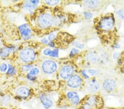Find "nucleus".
<instances>
[{
	"label": "nucleus",
	"mask_w": 124,
	"mask_h": 109,
	"mask_svg": "<svg viewBox=\"0 0 124 109\" xmlns=\"http://www.w3.org/2000/svg\"><path fill=\"white\" fill-rule=\"evenodd\" d=\"M33 68V66L31 65H27V66H24L22 67V70L25 72H30V71Z\"/></svg>",
	"instance_id": "obj_20"
},
{
	"label": "nucleus",
	"mask_w": 124,
	"mask_h": 109,
	"mask_svg": "<svg viewBox=\"0 0 124 109\" xmlns=\"http://www.w3.org/2000/svg\"><path fill=\"white\" fill-rule=\"evenodd\" d=\"M39 73V69L37 67H33L28 74V78L30 79L31 80H34L35 78V76L38 74Z\"/></svg>",
	"instance_id": "obj_14"
},
{
	"label": "nucleus",
	"mask_w": 124,
	"mask_h": 109,
	"mask_svg": "<svg viewBox=\"0 0 124 109\" xmlns=\"http://www.w3.org/2000/svg\"><path fill=\"white\" fill-rule=\"evenodd\" d=\"M85 3L88 7L90 8H94L97 7L99 4V1H86Z\"/></svg>",
	"instance_id": "obj_17"
},
{
	"label": "nucleus",
	"mask_w": 124,
	"mask_h": 109,
	"mask_svg": "<svg viewBox=\"0 0 124 109\" xmlns=\"http://www.w3.org/2000/svg\"><path fill=\"white\" fill-rule=\"evenodd\" d=\"M42 68L45 73L47 74H51L56 70L57 64L55 61L47 59L43 62L42 65Z\"/></svg>",
	"instance_id": "obj_3"
},
{
	"label": "nucleus",
	"mask_w": 124,
	"mask_h": 109,
	"mask_svg": "<svg viewBox=\"0 0 124 109\" xmlns=\"http://www.w3.org/2000/svg\"><path fill=\"white\" fill-rule=\"evenodd\" d=\"M58 56H59V50H58V49H54V50H52L51 57H57Z\"/></svg>",
	"instance_id": "obj_23"
},
{
	"label": "nucleus",
	"mask_w": 124,
	"mask_h": 109,
	"mask_svg": "<svg viewBox=\"0 0 124 109\" xmlns=\"http://www.w3.org/2000/svg\"><path fill=\"white\" fill-rule=\"evenodd\" d=\"M38 23L41 28H48L54 23V19L49 14H43L39 17Z\"/></svg>",
	"instance_id": "obj_2"
},
{
	"label": "nucleus",
	"mask_w": 124,
	"mask_h": 109,
	"mask_svg": "<svg viewBox=\"0 0 124 109\" xmlns=\"http://www.w3.org/2000/svg\"><path fill=\"white\" fill-rule=\"evenodd\" d=\"M119 53H118V52L114 53V54H113L114 58L117 59V58H119Z\"/></svg>",
	"instance_id": "obj_32"
},
{
	"label": "nucleus",
	"mask_w": 124,
	"mask_h": 109,
	"mask_svg": "<svg viewBox=\"0 0 124 109\" xmlns=\"http://www.w3.org/2000/svg\"><path fill=\"white\" fill-rule=\"evenodd\" d=\"M87 59L89 62L92 63H95L98 61V57L97 55L93 52H90L88 53Z\"/></svg>",
	"instance_id": "obj_16"
},
{
	"label": "nucleus",
	"mask_w": 124,
	"mask_h": 109,
	"mask_svg": "<svg viewBox=\"0 0 124 109\" xmlns=\"http://www.w3.org/2000/svg\"><path fill=\"white\" fill-rule=\"evenodd\" d=\"M17 94L18 95V96L22 97V98H27L29 96L30 94L29 90L28 88L26 87H20L17 90Z\"/></svg>",
	"instance_id": "obj_13"
},
{
	"label": "nucleus",
	"mask_w": 124,
	"mask_h": 109,
	"mask_svg": "<svg viewBox=\"0 0 124 109\" xmlns=\"http://www.w3.org/2000/svg\"><path fill=\"white\" fill-rule=\"evenodd\" d=\"M41 41L43 42L44 44H49V40L46 39V38H43L41 39Z\"/></svg>",
	"instance_id": "obj_31"
},
{
	"label": "nucleus",
	"mask_w": 124,
	"mask_h": 109,
	"mask_svg": "<svg viewBox=\"0 0 124 109\" xmlns=\"http://www.w3.org/2000/svg\"><path fill=\"white\" fill-rule=\"evenodd\" d=\"M117 15L118 16V17L120 19H123L124 18V11L123 9H120L117 12Z\"/></svg>",
	"instance_id": "obj_21"
},
{
	"label": "nucleus",
	"mask_w": 124,
	"mask_h": 109,
	"mask_svg": "<svg viewBox=\"0 0 124 109\" xmlns=\"http://www.w3.org/2000/svg\"><path fill=\"white\" fill-rule=\"evenodd\" d=\"M59 1H57V0H55V1H53V0H51V1H46V3L47 5H51V6H54L56 5L57 3H59Z\"/></svg>",
	"instance_id": "obj_24"
},
{
	"label": "nucleus",
	"mask_w": 124,
	"mask_h": 109,
	"mask_svg": "<svg viewBox=\"0 0 124 109\" xmlns=\"http://www.w3.org/2000/svg\"><path fill=\"white\" fill-rule=\"evenodd\" d=\"M67 96L74 104L77 105L79 103V98L77 93L75 92H69L67 93Z\"/></svg>",
	"instance_id": "obj_12"
},
{
	"label": "nucleus",
	"mask_w": 124,
	"mask_h": 109,
	"mask_svg": "<svg viewBox=\"0 0 124 109\" xmlns=\"http://www.w3.org/2000/svg\"><path fill=\"white\" fill-rule=\"evenodd\" d=\"M20 57L24 62H31L35 58V53L31 49H23L20 53Z\"/></svg>",
	"instance_id": "obj_1"
},
{
	"label": "nucleus",
	"mask_w": 124,
	"mask_h": 109,
	"mask_svg": "<svg viewBox=\"0 0 124 109\" xmlns=\"http://www.w3.org/2000/svg\"><path fill=\"white\" fill-rule=\"evenodd\" d=\"M114 25V21L111 17H108L102 19L99 23V27L104 30H109L113 28Z\"/></svg>",
	"instance_id": "obj_4"
},
{
	"label": "nucleus",
	"mask_w": 124,
	"mask_h": 109,
	"mask_svg": "<svg viewBox=\"0 0 124 109\" xmlns=\"http://www.w3.org/2000/svg\"><path fill=\"white\" fill-rule=\"evenodd\" d=\"M51 53H52V50L50 49H46L45 50H44V54L45 55H46V56H51Z\"/></svg>",
	"instance_id": "obj_27"
},
{
	"label": "nucleus",
	"mask_w": 124,
	"mask_h": 109,
	"mask_svg": "<svg viewBox=\"0 0 124 109\" xmlns=\"http://www.w3.org/2000/svg\"><path fill=\"white\" fill-rule=\"evenodd\" d=\"M40 99L44 107L46 109H49L53 105V102L51 98L47 95L41 94L40 95Z\"/></svg>",
	"instance_id": "obj_9"
},
{
	"label": "nucleus",
	"mask_w": 124,
	"mask_h": 109,
	"mask_svg": "<svg viewBox=\"0 0 124 109\" xmlns=\"http://www.w3.org/2000/svg\"><path fill=\"white\" fill-rule=\"evenodd\" d=\"M13 51L12 47H3L0 50V56L2 57H7Z\"/></svg>",
	"instance_id": "obj_15"
},
{
	"label": "nucleus",
	"mask_w": 124,
	"mask_h": 109,
	"mask_svg": "<svg viewBox=\"0 0 124 109\" xmlns=\"http://www.w3.org/2000/svg\"><path fill=\"white\" fill-rule=\"evenodd\" d=\"M100 86L95 79H92L88 84V88L91 92H96L99 90Z\"/></svg>",
	"instance_id": "obj_11"
},
{
	"label": "nucleus",
	"mask_w": 124,
	"mask_h": 109,
	"mask_svg": "<svg viewBox=\"0 0 124 109\" xmlns=\"http://www.w3.org/2000/svg\"><path fill=\"white\" fill-rule=\"evenodd\" d=\"M99 100L97 97L94 96H90L85 102L82 107L83 109H94L98 105Z\"/></svg>",
	"instance_id": "obj_5"
},
{
	"label": "nucleus",
	"mask_w": 124,
	"mask_h": 109,
	"mask_svg": "<svg viewBox=\"0 0 124 109\" xmlns=\"http://www.w3.org/2000/svg\"><path fill=\"white\" fill-rule=\"evenodd\" d=\"M82 74H83V76L85 77V78H89V76H88V75L86 74V72H85V71H82Z\"/></svg>",
	"instance_id": "obj_33"
},
{
	"label": "nucleus",
	"mask_w": 124,
	"mask_h": 109,
	"mask_svg": "<svg viewBox=\"0 0 124 109\" xmlns=\"http://www.w3.org/2000/svg\"><path fill=\"white\" fill-rule=\"evenodd\" d=\"M14 72V68L12 66H8V74H12Z\"/></svg>",
	"instance_id": "obj_30"
},
{
	"label": "nucleus",
	"mask_w": 124,
	"mask_h": 109,
	"mask_svg": "<svg viewBox=\"0 0 124 109\" xmlns=\"http://www.w3.org/2000/svg\"><path fill=\"white\" fill-rule=\"evenodd\" d=\"M82 80L81 77L78 75H73L69 78L67 84L70 87L73 88H76L81 86Z\"/></svg>",
	"instance_id": "obj_6"
},
{
	"label": "nucleus",
	"mask_w": 124,
	"mask_h": 109,
	"mask_svg": "<svg viewBox=\"0 0 124 109\" xmlns=\"http://www.w3.org/2000/svg\"><path fill=\"white\" fill-rule=\"evenodd\" d=\"M78 52V50L76 49H73L70 52V56H73L74 55H76Z\"/></svg>",
	"instance_id": "obj_28"
},
{
	"label": "nucleus",
	"mask_w": 124,
	"mask_h": 109,
	"mask_svg": "<svg viewBox=\"0 0 124 109\" xmlns=\"http://www.w3.org/2000/svg\"><path fill=\"white\" fill-rule=\"evenodd\" d=\"M74 72L73 67L71 66H65L61 68L60 76L64 79L70 78L73 74Z\"/></svg>",
	"instance_id": "obj_7"
},
{
	"label": "nucleus",
	"mask_w": 124,
	"mask_h": 109,
	"mask_svg": "<svg viewBox=\"0 0 124 109\" xmlns=\"http://www.w3.org/2000/svg\"><path fill=\"white\" fill-rule=\"evenodd\" d=\"M55 37H56L55 34H54V33L51 34L50 35H49V37H48V40H49V41H51V42H52V41H53V40L55 38Z\"/></svg>",
	"instance_id": "obj_29"
},
{
	"label": "nucleus",
	"mask_w": 124,
	"mask_h": 109,
	"mask_svg": "<svg viewBox=\"0 0 124 109\" xmlns=\"http://www.w3.org/2000/svg\"><path fill=\"white\" fill-rule=\"evenodd\" d=\"M7 65L6 63H2L0 65V70L2 72H5L7 69Z\"/></svg>",
	"instance_id": "obj_25"
},
{
	"label": "nucleus",
	"mask_w": 124,
	"mask_h": 109,
	"mask_svg": "<svg viewBox=\"0 0 124 109\" xmlns=\"http://www.w3.org/2000/svg\"><path fill=\"white\" fill-rule=\"evenodd\" d=\"M31 2L33 3L34 4V5H37V4L39 2V1H31Z\"/></svg>",
	"instance_id": "obj_34"
},
{
	"label": "nucleus",
	"mask_w": 124,
	"mask_h": 109,
	"mask_svg": "<svg viewBox=\"0 0 124 109\" xmlns=\"http://www.w3.org/2000/svg\"><path fill=\"white\" fill-rule=\"evenodd\" d=\"M84 15H85V19H91L93 17L92 14L90 12H85L84 13Z\"/></svg>",
	"instance_id": "obj_26"
},
{
	"label": "nucleus",
	"mask_w": 124,
	"mask_h": 109,
	"mask_svg": "<svg viewBox=\"0 0 124 109\" xmlns=\"http://www.w3.org/2000/svg\"><path fill=\"white\" fill-rule=\"evenodd\" d=\"M88 73L89 75L91 76H95V75H97L99 73V71L98 70H96V69H90L88 71Z\"/></svg>",
	"instance_id": "obj_22"
},
{
	"label": "nucleus",
	"mask_w": 124,
	"mask_h": 109,
	"mask_svg": "<svg viewBox=\"0 0 124 109\" xmlns=\"http://www.w3.org/2000/svg\"><path fill=\"white\" fill-rule=\"evenodd\" d=\"M20 32L24 39H28L31 36V30L27 24H23L19 27Z\"/></svg>",
	"instance_id": "obj_10"
},
{
	"label": "nucleus",
	"mask_w": 124,
	"mask_h": 109,
	"mask_svg": "<svg viewBox=\"0 0 124 109\" xmlns=\"http://www.w3.org/2000/svg\"><path fill=\"white\" fill-rule=\"evenodd\" d=\"M24 7L25 8V9L27 10H28V11H31V10H33L35 9L36 7V5L34 4L31 1H27L25 2L24 5Z\"/></svg>",
	"instance_id": "obj_18"
},
{
	"label": "nucleus",
	"mask_w": 124,
	"mask_h": 109,
	"mask_svg": "<svg viewBox=\"0 0 124 109\" xmlns=\"http://www.w3.org/2000/svg\"><path fill=\"white\" fill-rule=\"evenodd\" d=\"M103 88L106 91L112 92L116 88V82L114 79H107L103 83Z\"/></svg>",
	"instance_id": "obj_8"
},
{
	"label": "nucleus",
	"mask_w": 124,
	"mask_h": 109,
	"mask_svg": "<svg viewBox=\"0 0 124 109\" xmlns=\"http://www.w3.org/2000/svg\"><path fill=\"white\" fill-rule=\"evenodd\" d=\"M73 45L80 49H83L84 47H85V45H84L83 43H81L77 41H74L73 43Z\"/></svg>",
	"instance_id": "obj_19"
}]
</instances>
